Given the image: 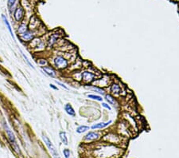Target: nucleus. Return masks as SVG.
Returning a JSON list of instances; mask_svg holds the SVG:
<instances>
[{
  "label": "nucleus",
  "instance_id": "obj_12",
  "mask_svg": "<svg viewBox=\"0 0 179 158\" xmlns=\"http://www.w3.org/2000/svg\"><path fill=\"white\" fill-rule=\"evenodd\" d=\"M64 110H65L66 113L68 115H69L70 117H75L76 116V112H75L74 109H73V107L69 103L64 105Z\"/></svg>",
  "mask_w": 179,
  "mask_h": 158
},
{
  "label": "nucleus",
  "instance_id": "obj_21",
  "mask_svg": "<svg viewBox=\"0 0 179 158\" xmlns=\"http://www.w3.org/2000/svg\"><path fill=\"white\" fill-rule=\"evenodd\" d=\"M91 89H93V90H95V91H96L97 93H99V94H104V90H103V89L100 88V87H97V86H93L91 87Z\"/></svg>",
  "mask_w": 179,
  "mask_h": 158
},
{
  "label": "nucleus",
  "instance_id": "obj_24",
  "mask_svg": "<svg viewBox=\"0 0 179 158\" xmlns=\"http://www.w3.org/2000/svg\"><path fill=\"white\" fill-rule=\"evenodd\" d=\"M102 106H103V107H104L105 109L108 110H111V106H110L108 104H107V103H104V102H103V103H102Z\"/></svg>",
  "mask_w": 179,
  "mask_h": 158
},
{
  "label": "nucleus",
  "instance_id": "obj_3",
  "mask_svg": "<svg viewBox=\"0 0 179 158\" xmlns=\"http://www.w3.org/2000/svg\"><path fill=\"white\" fill-rule=\"evenodd\" d=\"M42 140H43V141L45 142V145L47 146V148H49V150H50V153L53 156V158H61V156H60L58 150H56L55 146L51 142V140L49 139L45 135H42Z\"/></svg>",
  "mask_w": 179,
  "mask_h": 158
},
{
  "label": "nucleus",
  "instance_id": "obj_26",
  "mask_svg": "<svg viewBox=\"0 0 179 158\" xmlns=\"http://www.w3.org/2000/svg\"><path fill=\"white\" fill-rule=\"evenodd\" d=\"M50 88L53 89L54 90H58V87L55 86H54V85H53V84H50Z\"/></svg>",
  "mask_w": 179,
  "mask_h": 158
},
{
  "label": "nucleus",
  "instance_id": "obj_22",
  "mask_svg": "<svg viewBox=\"0 0 179 158\" xmlns=\"http://www.w3.org/2000/svg\"><path fill=\"white\" fill-rule=\"evenodd\" d=\"M63 154H64V157H65V158H69V156H70V151H69V149L64 148V150H63Z\"/></svg>",
  "mask_w": 179,
  "mask_h": 158
},
{
  "label": "nucleus",
  "instance_id": "obj_1",
  "mask_svg": "<svg viewBox=\"0 0 179 158\" xmlns=\"http://www.w3.org/2000/svg\"><path fill=\"white\" fill-rule=\"evenodd\" d=\"M3 127H4V130L6 132V134L7 136V138H8V140H9L13 149H14V151L19 154L20 153V148H19L18 144L17 142V140H16V137L14 134L13 131L11 130V129L9 127V126H8L6 122L3 124Z\"/></svg>",
  "mask_w": 179,
  "mask_h": 158
},
{
  "label": "nucleus",
  "instance_id": "obj_6",
  "mask_svg": "<svg viewBox=\"0 0 179 158\" xmlns=\"http://www.w3.org/2000/svg\"><path fill=\"white\" fill-rule=\"evenodd\" d=\"M24 13H25V11H24V9L22 6L16 8L15 11H14V17L15 21L16 22H21L22 20V19L24 18Z\"/></svg>",
  "mask_w": 179,
  "mask_h": 158
},
{
  "label": "nucleus",
  "instance_id": "obj_11",
  "mask_svg": "<svg viewBox=\"0 0 179 158\" xmlns=\"http://www.w3.org/2000/svg\"><path fill=\"white\" fill-rule=\"evenodd\" d=\"M110 91L112 94L119 95L121 93V87L119 85L116 84V83H113L110 87Z\"/></svg>",
  "mask_w": 179,
  "mask_h": 158
},
{
  "label": "nucleus",
  "instance_id": "obj_13",
  "mask_svg": "<svg viewBox=\"0 0 179 158\" xmlns=\"http://www.w3.org/2000/svg\"><path fill=\"white\" fill-rule=\"evenodd\" d=\"M2 18H3V22H4L5 25L6 26V27H7L8 30H9L10 34H11V37L13 38V39H14V40H15L14 35V33H13V30H12V28H11V24H10L9 21L7 20V19H6V17L5 15H3V16H2Z\"/></svg>",
  "mask_w": 179,
  "mask_h": 158
},
{
  "label": "nucleus",
  "instance_id": "obj_19",
  "mask_svg": "<svg viewBox=\"0 0 179 158\" xmlns=\"http://www.w3.org/2000/svg\"><path fill=\"white\" fill-rule=\"evenodd\" d=\"M16 1H17V0H8L7 5H8V7H9V9H10V11H11V12L12 11V10H14V6H15Z\"/></svg>",
  "mask_w": 179,
  "mask_h": 158
},
{
  "label": "nucleus",
  "instance_id": "obj_17",
  "mask_svg": "<svg viewBox=\"0 0 179 158\" xmlns=\"http://www.w3.org/2000/svg\"><path fill=\"white\" fill-rule=\"evenodd\" d=\"M89 129H90V127H89V126H80L77 128V132H78V134H83V132H85L88 130H89Z\"/></svg>",
  "mask_w": 179,
  "mask_h": 158
},
{
  "label": "nucleus",
  "instance_id": "obj_15",
  "mask_svg": "<svg viewBox=\"0 0 179 158\" xmlns=\"http://www.w3.org/2000/svg\"><path fill=\"white\" fill-rule=\"evenodd\" d=\"M105 99H106L107 102H108L109 104H111V105H117V102H116V97H114V96H112L111 94H110L105 95Z\"/></svg>",
  "mask_w": 179,
  "mask_h": 158
},
{
  "label": "nucleus",
  "instance_id": "obj_5",
  "mask_svg": "<svg viewBox=\"0 0 179 158\" xmlns=\"http://www.w3.org/2000/svg\"><path fill=\"white\" fill-rule=\"evenodd\" d=\"M35 37H36V33L34 31H32L30 30L27 32L24 33V34L18 35V38H20V40L22 43H30V41H32L35 38Z\"/></svg>",
  "mask_w": 179,
  "mask_h": 158
},
{
  "label": "nucleus",
  "instance_id": "obj_10",
  "mask_svg": "<svg viewBox=\"0 0 179 158\" xmlns=\"http://www.w3.org/2000/svg\"><path fill=\"white\" fill-rule=\"evenodd\" d=\"M112 123V121H109L108 122H100V123H97L95 124L91 127L92 129H104L108 127L109 124H111Z\"/></svg>",
  "mask_w": 179,
  "mask_h": 158
},
{
  "label": "nucleus",
  "instance_id": "obj_9",
  "mask_svg": "<svg viewBox=\"0 0 179 158\" xmlns=\"http://www.w3.org/2000/svg\"><path fill=\"white\" fill-rule=\"evenodd\" d=\"M58 35H52L50 38L48 39L47 41V47L48 48H53V46L56 43V41H58Z\"/></svg>",
  "mask_w": 179,
  "mask_h": 158
},
{
  "label": "nucleus",
  "instance_id": "obj_23",
  "mask_svg": "<svg viewBox=\"0 0 179 158\" xmlns=\"http://www.w3.org/2000/svg\"><path fill=\"white\" fill-rule=\"evenodd\" d=\"M22 57H23V59H25V61H26V62H27V64H28V65H29L30 66V67H32V68H34V65H32V64H31V62H30V60L28 59V57H26V56L25 54H24L23 53H22Z\"/></svg>",
  "mask_w": 179,
  "mask_h": 158
},
{
  "label": "nucleus",
  "instance_id": "obj_16",
  "mask_svg": "<svg viewBox=\"0 0 179 158\" xmlns=\"http://www.w3.org/2000/svg\"><path fill=\"white\" fill-rule=\"evenodd\" d=\"M59 136H60V138H61V142H62L64 145H68V138H67V136H66L65 132H60Z\"/></svg>",
  "mask_w": 179,
  "mask_h": 158
},
{
  "label": "nucleus",
  "instance_id": "obj_18",
  "mask_svg": "<svg viewBox=\"0 0 179 158\" xmlns=\"http://www.w3.org/2000/svg\"><path fill=\"white\" fill-rule=\"evenodd\" d=\"M88 97L90 98V99H92V100H95V101H97V102H102L103 101V98L100 95H96V94H88Z\"/></svg>",
  "mask_w": 179,
  "mask_h": 158
},
{
  "label": "nucleus",
  "instance_id": "obj_8",
  "mask_svg": "<svg viewBox=\"0 0 179 158\" xmlns=\"http://www.w3.org/2000/svg\"><path fill=\"white\" fill-rule=\"evenodd\" d=\"M100 138V134L97 132H88L84 136V140L87 141H92Z\"/></svg>",
  "mask_w": 179,
  "mask_h": 158
},
{
  "label": "nucleus",
  "instance_id": "obj_7",
  "mask_svg": "<svg viewBox=\"0 0 179 158\" xmlns=\"http://www.w3.org/2000/svg\"><path fill=\"white\" fill-rule=\"evenodd\" d=\"M42 71L47 74L48 76H50L53 78H56V75H58V73H56V71L52 67V66L50 65H45V66H43V67H42Z\"/></svg>",
  "mask_w": 179,
  "mask_h": 158
},
{
  "label": "nucleus",
  "instance_id": "obj_25",
  "mask_svg": "<svg viewBox=\"0 0 179 158\" xmlns=\"http://www.w3.org/2000/svg\"><path fill=\"white\" fill-rule=\"evenodd\" d=\"M56 84L59 85V86H61L62 88L65 89H69V88H68L65 85H64V84H63V83H61V82H60V81H56Z\"/></svg>",
  "mask_w": 179,
  "mask_h": 158
},
{
  "label": "nucleus",
  "instance_id": "obj_2",
  "mask_svg": "<svg viewBox=\"0 0 179 158\" xmlns=\"http://www.w3.org/2000/svg\"><path fill=\"white\" fill-rule=\"evenodd\" d=\"M53 65L55 67L59 70H65L69 67V61L66 57H64L62 55H56L53 60Z\"/></svg>",
  "mask_w": 179,
  "mask_h": 158
},
{
  "label": "nucleus",
  "instance_id": "obj_4",
  "mask_svg": "<svg viewBox=\"0 0 179 158\" xmlns=\"http://www.w3.org/2000/svg\"><path fill=\"white\" fill-rule=\"evenodd\" d=\"M96 78V74L89 70H84L81 73V81L85 84H89L94 81Z\"/></svg>",
  "mask_w": 179,
  "mask_h": 158
},
{
  "label": "nucleus",
  "instance_id": "obj_20",
  "mask_svg": "<svg viewBox=\"0 0 179 158\" xmlns=\"http://www.w3.org/2000/svg\"><path fill=\"white\" fill-rule=\"evenodd\" d=\"M37 60H38V61H37V64H38L39 65L42 66V67H43V66H45V65H48V62H47L46 59H37Z\"/></svg>",
  "mask_w": 179,
  "mask_h": 158
},
{
  "label": "nucleus",
  "instance_id": "obj_14",
  "mask_svg": "<svg viewBox=\"0 0 179 158\" xmlns=\"http://www.w3.org/2000/svg\"><path fill=\"white\" fill-rule=\"evenodd\" d=\"M28 30H29V29H28L27 25H26L25 23H22L18 27V28L17 30V32H18V35H21L24 34V33L27 32Z\"/></svg>",
  "mask_w": 179,
  "mask_h": 158
}]
</instances>
